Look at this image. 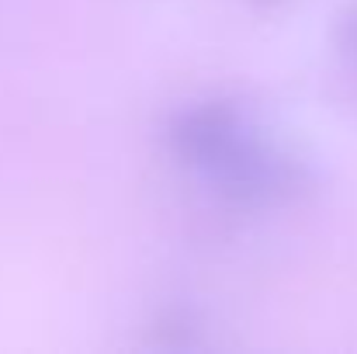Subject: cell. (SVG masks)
<instances>
[{
  "label": "cell",
  "mask_w": 357,
  "mask_h": 354,
  "mask_svg": "<svg viewBox=\"0 0 357 354\" xmlns=\"http://www.w3.org/2000/svg\"><path fill=\"white\" fill-rule=\"evenodd\" d=\"M337 42H340V49H344L347 56L357 59V7L340 17V24H337Z\"/></svg>",
  "instance_id": "cell-4"
},
{
  "label": "cell",
  "mask_w": 357,
  "mask_h": 354,
  "mask_svg": "<svg viewBox=\"0 0 357 354\" xmlns=\"http://www.w3.org/2000/svg\"><path fill=\"white\" fill-rule=\"evenodd\" d=\"M253 3H264V7H274V3H281V0H253Z\"/></svg>",
  "instance_id": "cell-5"
},
{
  "label": "cell",
  "mask_w": 357,
  "mask_h": 354,
  "mask_svg": "<svg viewBox=\"0 0 357 354\" xmlns=\"http://www.w3.org/2000/svg\"><path fill=\"white\" fill-rule=\"evenodd\" d=\"M212 184L236 205H278L298 195L302 163L253 132L208 170Z\"/></svg>",
  "instance_id": "cell-1"
},
{
  "label": "cell",
  "mask_w": 357,
  "mask_h": 354,
  "mask_svg": "<svg viewBox=\"0 0 357 354\" xmlns=\"http://www.w3.org/2000/svg\"><path fill=\"white\" fill-rule=\"evenodd\" d=\"M250 135L246 121L233 105L208 101L198 108L181 112L170 125V146L181 160H188L198 170H212L219 160H226L239 142Z\"/></svg>",
  "instance_id": "cell-2"
},
{
  "label": "cell",
  "mask_w": 357,
  "mask_h": 354,
  "mask_svg": "<svg viewBox=\"0 0 357 354\" xmlns=\"http://www.w3.org/2000/svg\"><path fill=\"white\" fill-rule=\"evenodd\" d=\"M195 320H191V313H184V309H174V313H163L160 316V323H156V341L160 344H170V348H188V344H195Z\"/></svg>",
  "instance_id": "cell-3"
}]
</instances>
